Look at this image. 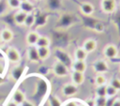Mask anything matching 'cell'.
<instances>
[{"mask_svg": "<svg viewBox=\"0 0 120 106\" xmlns=\"http://www.w3.org/2000/svg\"><path fill=\"white\" fill-rule=\"evenodd\" d=\"M70 78H71V83H73L77 86L81 85L84 81L83 73H81L78 71H72L70 74Z\"/></svg>", "mask_w": 120, "mask_h": 106, "instance_id": "obj_16", "label": "cell"}, {"mask_svg": "<svg viewBox=\"0 0 120 106\" xmlns=\"http://www.w3.org/2000/svg\"><path fill=\"white\" fill-rule=\"evenodd\" d=\"M79 89H78V86L76 84H74L73 83H66L62 85L61 87V92L62 94L67 97V98H69V97H73L75 96L77 93H78Z\"/></svg>", "mask_w": 120, "mask_h": 106, "instance_id": "obj_5", "label": "cell"}, {"mask_svg": "<svg viewBox=\"0 0 120 106\" xmlns=\"http://www.w3.org/2000/svg\"><path fill=\"white\" fill-rule=\"evenodd\" d=\"M38 54L40 60H46L51 55L50 47H37Z\"/></svg>", "mask_w": 120, "mask_h": 106, "instance_id": "obj_18", "label": "cell"}, {"mask_svg": "<svg viewBox=\"0 0 120 106\" xmlns=\"http://www.w3.org/2000/svg\"><path fill=\"white\" fill-rule=\"evenodd\" d=\"M38 33L37 31H30L27 33L25 37V42L28 46H36L37 41L38 39Z\"/></svg>", "mask_w": 120, "mask_h": 106, "instance_id": "obj_12", "label": "cell"}, {"mask_svg": "<svg viewBox=\"0 0 120 106\" xmlns=\"http://www.w3.org/2000/svg\"><path fill=\"white\" fill-rule=\"evenodd\" d=\"M25 95L21 89H16L12 95V100L16 102L18 105H21L25 100Z\"/></svg>", "mask_w": 120, "mask_h": 106, "instance_id": "obj_17", "label": "cell"}, {"mask_svg": "<svg viewBox=\"0 0 120 106\" xmlns=\"http://www.w3.org/2000/svg\"><path fill=\"white\" fill-rule=\"evenodd\" d=\"M114 101V97H110L107 98L106 97V102H105V106H112V103Z\"/></svg>", "mask_w": 120, "mask_h": 106, "instance_id": "obj_30", "label": "cell"}, {"mask_svg": "<svg viewBox=\"0 0 120 106\" xmlns=\"http://www.w3.org/2000/svg\"><path fill=\"white\" fill-rule=\"evenodd\" d=\"M21 2H23V1H26V0H20Z\"/></svg>", "mask_w": 120, "mask_h": 106, "instance_id": "obj_36", "label": "cell"}, {"mask_svg": "<svg viewBox=\"0 0 120 106\" xmlns=\"http://www.w3.org/2000/svg\"><path fill=\"white\" fill-rule=\"evenodd\" d=\"M73 54H74L75 60H82V61H84L87 58L88 53H86L82 47H78V48L75 49Z\"/></svg>", "mask_w": 120, "mask_h": 106, "instance_id": "obj_19", "label": "cell"}, {"mask_svg": "<svg viewBox=\"0 0 120 106\" xmlns=\"http://www.w3.org/2000/svg\"><path fill=\"white\" fill-rule=\"evenodd\" d=\"M106 97H96L95 98V105L96 106H105Z\"/></svg>", "mask_w": 120, "mask_h": 106, "instance_id": "obj_29", "label": "cell"}, {"mask_svg": "<svg viewBox=\"0 0 120 106\" xmlns=\"http://www.w3.org/2000/svg\"><path fill=\"white\" fill-rule=\"evenodd\" d=\"M6 54L10 63H19L21 61V54L19 51L14 47H8L7 49Z\"/></svg>", "mask_w": 120, "mask_h": 106, "instance_id": "obj_7", "label": "cell"}, {"mask_svg": "<svg viewBox=\"0 0 120 106\" xmlns=\"http://www.w3.org/2000/svg\"><path fill=\"white\" fill-rule=\"evenodd\" d=\"M13 38H14V34L11 29L6 27L0 31V41L4 43H8L13 39Z\"/></svg>", "mask_w": 120, "mask_h": 106, "instance_id": "obj_11", "label": "cell"}, {"mask_svg": "<svg viewBox=\"0 0 120 106\" xmlns=\"http://www.w3.org/2000/svg\"><path fill=\"white\" fill-rule=\"evenodd\" d=\"M23 72V68L22 67H15L11 69L10 71V75H11V78L14 80V81H17L22 74Z\"/></svg>", "mask_w": 120, "mask_h": 106, "instance_id": "obj_22", "label": "cell"}, {"mask_svg": "<svg viewBox=\"0 0 120 106\" xmlns=\"http://www.w3.org/2000/svg\"><path fill=\"white\" fill-rule=\"evenodd\" d=\"M26 13L22 11L21 9H18L14 15H13V21L15 23V24L17 25H23V23H24V20H25V17H26Z\"/></svg>", "mask_w": 120, "mask_h": 106, "instance_id": "obj_15", "label": "cell"}, {"mask_svg": "<svg viewBox=\"0 0 120 106\" xmlns=\"http://www.w3.org/2000/svg\"><path fill=\"white\" fill-rule=\"evenodd\" d=\"M68 68L62 62L58 61V60H55V62L53 63L52 65V73L59 77V78H62V77H66L68 74Z\"/></svg>", "mask_w": 120, "mask_h": 106, "instance_id": "obj_2", "label": "cell"}, {"mask_svg": "<svg viewBox=\"0 0 120 106\" xmlns=\"http://www.w3.org/2000/svg\"><path fill=\"white\" fill-rule=\"evenodd\" d=\"M118 70H119V73H120V64H119V68H118Z\"/></svg>", "mask_w": 120, "mask_h": 106, "instance_id": "obj_35", "label": "cell"}, {"mask_svg": "<svg viewBox=\"0 0 120 106\" xmlns=\"http://www.w3.org/2000/svg\"><path fill=\"white\" fill-rule=\"evenodd\" d=\"M98 47V43L96 41V39L92 38H86L83 42H82V48L86 52V53H92L94 52Z\"/></svg>", "mask_w": 120, "mask_h": 106, "instance_id": "obj_9", "label": "cell"}, {"mask_svg": "<svg viewBox=\"0 0 120 106\" xmlns=\"http://www.w3.org/2000/svg\"><path fill=\"white\" fill-rule=\"evenodd\" d=\"M94 106H96V105H94Z\"/></svg>", "mask_w": 120, "mask_h": 106, "instance_id": "obj_39", "label": "cell"}, {"mask_svg": "<svg viewBox=\"0 0 120 106\" xmlns=\"http://www.w3.org/2000/svg\"><path fill=\"white\" fill-rule=\"evenodd\" d=\"M96 97H106V84L96 87Z\"/></svg>", "mask_w": 120, "mask_h": 106, "instance_id": "obj_26", "label": "cell"}, {"mask_svg": "<svg viewBox=\"0 0 120 106\" xmlns=\"http://www.w3.org/2000/svg\"><path fill=\"white\" fill-rule=\"evenodd\" d=\"M78 106H84V105H78Z\"/></svg>", "mask_w": 120, "mask_h": 106, "instance_id": "obj_37", "label": "cell"}, {"mask_svg": "<svg viewBox=\"0 0 120 106\" xmlns=\"http://www.w3.org/2000/svg\"><path fill=\"white\" fill-rule=\"evenodd\" d=\"M92 70L97 74H104L109 71V65L104 59H97L91 65Z\"/></svg>", "mask_w": 120, "mask_h": 106, "instance_id": "obj_1", "label": "cell"}, {"mask_svg": "<svg viewBox=\"0 0 120 106\" xmlns=\"http://www.w3.org/2000/svg\"><path fill=\"white\" fill-rule=\"evenodd\" d=\"M36 1H42V0H36Z\"/></svg>", "mask_w": 120, "mask_h": 106, "instance_id": "obj_38", "label": "cell"}, {"mask_svg": "<svg viewBox=\"0 0 120 106\" xmlns=\"http://www.w3.org/2000/svg\"><path fill=\"white\" fill-rule=\"evenodd\" d=\"M6 106H19V105H18L16 102H14L13 100H9V101L6 104Z\"/></svg>", "mask_w": 120, "mask_h": 106, "instance_id": "obj_34", "label": "cell"}, {"mask_svg": "<svg viewBox=\"0 0 120 106\" xmlns=\"http://www.w3.org/2000/svg\"><path fill=\"white\" fill-rule=\"evenodd\" d=\"M86 63L82 60H74L71 64L72 71H78L81 73H84L86 70Z\"/></svg>", "mask_w": 120, "mask_h": 106, "instance_id": "obj_13", "label": "cell"}, {"mask_svg": "<svg viewBox=\"0 0 120 106\" xmlns=\"http://www.w3.org/2000/svg\"><path fill=\"white\" fill-rule=\"evenodd\" d=\"M112 106H120V98H114V101Z\"/></svg>", "mask_w": 120, "mask_h": 106, "instance_id": "obj_33", "label": "cell"}, {"mask_svg": "<svg viewBox=\"0 0 120 106\" xmlns=\"http://www.w3.org/2000/svg\"><path fill=\"white\" fill-rule=\"evenodd\" d=\"M54 54H55V58L56 60L64 63L68 68H71V64H72V61L70 60V57H69V54L63 49L61 48H58V49H55L54 51Z\"/></svg>", "mask_w": 120, "mask_h": 106, "instance_id": "obj_3", "label": "cell"}, {"mask_svg": "<svg viewBox=\"0 0 120 106\" xmlns=\"http://www.w3.org/2000/svg\"><path fill=\"white\" fill-rule=\"evenodd\" d=\"M95 84L96 86H98V85H103L106 83L107 80H106V77L104 76V74H97L96 77H95Z\"/></svg>", "mask_w": 120, "mask_h": 106, "instance_id": "obj_24", "label": "cell"}, {"mask_svg": "<svg viewBox=\"0 0 120 106\" xmlns=\"http://www.w3.org/2000/svg\"><path fill=\"white\" fill-rule=\"evenodd\" d=\"M36 20H37V17H36V15L34 13H28L26 15V17H25L23 25L26 26V27H32L35 24Z\"/></svg>", "mask_w": 120, "mask_h": 106, "instance_id": "obj_21", "label": "cell"}, {"mask_svg": "<svg viewBox=\"0 0 120 106\" xmlns=\"http://www.w3.org/2000/svg\"><path fill=\"white\" fill-rule=\"evenodd\" d=\"M65 106H78V104L75 102V101H68V102H67L66 104H65Z\"/></svg>", "mask_w": 120, "mask_h": 106, "instance_id": "obj_32", "label": "cell"}, {"mask_svg": "<svg viewBox=\"0 0 120 106\" xmlns=\"http://www.w3.org/2000/svg\"><path fill=\"white\" fill-rule=\"evenodd\" d=\"M103 54L107 59H113L118 55V49L112 43L106 44L103 48Z\"/></svg>", "mask_w": 120, "mask_h": 106, "instance_id": "obj_6", "label": "cell"}, {"mask_svg": "<svg viewBox=\"0 0 120 106\" xmlns=\"http://www.w3.org/2000/svg\"><path fill=\"white\" fill-rule=\"evenodd\" d=\"M79 9L82 12V14L85 15V16H91L94 12H95V7L92 3L88 2V1H84L82 2L79 6Z\"/></svg>", "mask_w": 120, "mask_h": 106, "instance_id": "obj_8", "label": "cell"}, {"mask_svg": "<svg viewBox=\"0 0 120 106\" xmlns=\"http://www.w3.org/2000/svg\"><path fill=\"white\" fill-rule=\"evenodd\" d=\"M100 8L106 14L113 13L116 9V0H100Z\"/></svg>", "mask_w": 120, "mask_h": 106, "instance_id": "obj_4", "label": "cell"}, {"mask_svg": "<svg viewBox=\"0 0 120 106\" xmlns=\"http://www.w3.org/2000/svg\"><path fill=\"white\" fill-rule=\"evenodd\" d=\"M7 5L9 8L11 9H19L20 8V5H21V1L20 0H7Z\"/></svg>", "mask_w": 120, "mask_h": 106, "instance_id": "obj_25", "label": "cell"}, {"mask_svg": "<svg viewBox=\"0 0 120 106\" xmlns=\"http://www.w3.org/2000/svg\"><path fill=\"white\" fill-rule=\"evenodd\" d=\"M22 11L25 12L26 14L28 13H34L35 11V5L29 1V0H26V1H23V2H21V5H20V8Z\"/></svg>", "mask_w": 120, "mask_h": 106, "instance_id": "obj_14", "label": "cell"}, {"mask_svg": "<svg viewBox=\"0 0 120 106\" xmlns=\"http://www.w3.org/2000/svg\"><path fill=\"white\" fill-rule=\"evenodd\" d=\"M50 45H51L50 38H48L46 36H40L39 35L36 46L37 47H50Z\"/></svg>", "mask_w": 120, "mask_h": 106, "instance_id": "obj_20", "label": "cell"}, {"mask_svg": "<svg viewBox=\"0 0 120 106\" xmlns=\"http://www.w3.org/2000/svg\"><path fill=\"white\" fill-rule=\"evenodd\" d=\"M110 85H112L113 88H115L118 92L120 91V79L119 78H112V80H111V82H110V83H109Z\"/></svg>", "mask_w": 120, "mask_h": 106, "instance_id": "obj_28", "label": "cell"}, {"mask_svg": "<svg viewBox=\"0 0 120 106\" xmlns=\"http://www.w3.org/2000/svg\"><path fill=\"white\" fill-rule=\"evenodd\" d=\"M48 104H49V106H61L62 101L57 96L51 95L48 98Z\"/></svg>", "mask_w": 120, "mask_h": 106, "instance_id": "obj_23", "label": "cell"}, {"mask_svg": "<svg viewBox=\"0 0 120 106\" xmlns=\"http://www.w3.org/2000/svg\"><path fill=\"white\" fill-rule=\"evenodd\" d=\"M118 93V91L113 88L112 85L110 84H106V97L110 98V97H114L116 94Z\"/></svg>", "mask_w": 120, "mask_h": 106, "instance_id": "obj_27", "label": "cell"}, {"mask_svg": "<svg viewBox=\"0 0 120 106\" xmlns=\"http://www.w3.org/2000/svg\"><path fill=\"white\" fill-rule=\"evenodd\" d=\"M21 106H36L33 102H31V101H29V100H27V99H25L22 104H21Z\"/></svg>", "mask_w": 120, "mask_h": 106, "instance_id": "obj_31", "label": "cell"}, {"mask_svg": "<svg viewBox=\"0 0 120 106\" xmlns=\"http://www.w3.org/2000/svg\"><path fill=\"white\" fill-rule=\"evenodd\" d=\"M26 55H27V59L32 63H38L40 61L38 54L37 46H29L26 51Z\"/></svg>", "mask_w": 120, "mask_h": 106, "instance_id": "obj_10", "label": "cell"}]
</instances>
